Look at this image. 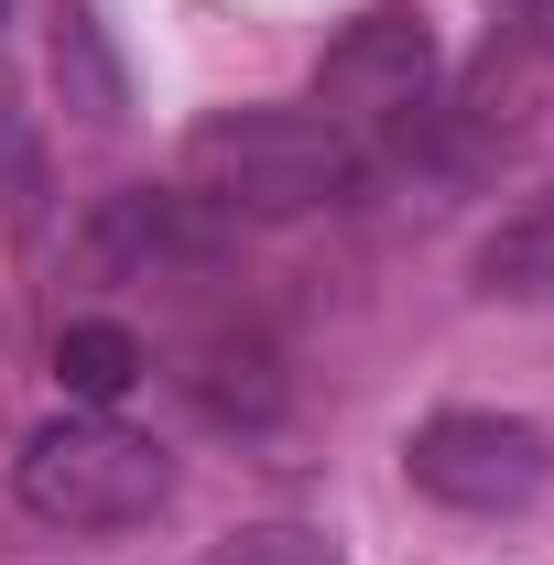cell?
I'll return each instance as SVG.
<instances>
[{
    "instance_id": "6da1fadb",
    "label": "cell",
    "mask_w": 554,
    "mask_h": 565,
    "mask_svg": "<svg viewBox=\"0 0 554 565\" xmlns=\"http://www.w3.org/2000/svg\"><path fill=\"white\" fill-rule=\"evenodd\" d=\"M370 152L338 131L327 109H217L185 131V196H207L217 217H305L359 196Z\"/></svg>"
},
{
    "instance_id": "7a4b0ae2",
    "label": "cell",
    "mask_w": 554,
    "mask_h": 565,
    "mask_svg": "<svg viewBox=\"0 0 554 565\" xmlns=\"http://www.w3.org/2000/svg\"><path fill=\"white\" fill-rule=\"evenodd\" d=\"M11 490L55 533H131V522H152L174 500V457L152 435H131V424H109V414H55V424L22 435Z\"/></svg>"
},
{
    "instance_id": "3957f363",
    "label": "cell",
    "mask_w": 554,
    "mask_h": 565,
    "mask_svg": "<svg viewBox=\"0 0 554 565\" xmlns=\"http://www.w3.org/2000/svg\"><path fill=\"white\" fill-rule=\"evenodd\" d=\"M403 479L435 511H468V522H511L554 490V435L522 414H479V403H446L403 435Z\"/></svg>"
},
{
    "instance_id": "277c9868",
    "label": "cell",
    "mask_w": 554,
    "mask_h": 565,
    "mask_svg": "<svg viewBox=\"0 0 554 565\" xmlns=\"http://www.w3.org/2000/svg\"><path fill=\"white\" fill-rule=\"evenodd\" d=\"M424 76H435V44H424L414 11H359L338 44H327V66H316V109L338 131L403 120V109H424Z\"/></svg>"
},
{
    "instance_id": "5b68a950",
    "label": "cell",
    "mask_w": 554,
    "mask_h": 565,
    "mask_svg": "<svg viewBox=\"0 0 554 565\" xmlns=\"http://www.w3.org/2000/svg\"><path fill=\"white\" fill-rule=\"evenodd\" d=\"M207 250H217V207H207V196H152V185H131V196L98 207V262H131V273H196Z\"/></svg>"
},
{
    "instance_id": "8992f818",
    "label": "cell",
    "mask_w": 554,
    "mask_h": 565,
    "mask_svg": "<svg viewBox=\"0 0 554 565\" xmlns=\"http://www.w3.org/2000/svg\"><path fill=\"white\" fill-rule=\"evenodd\" d=\"M141 370H152V359H141V338H131V327H109V316H76L66 338H55V381L76 392V414H109Z\"/></svg>"
},
{
    "instance_id": "52a82bcc",
    "label": "cell",
    "mask_w": 554,
    "mask_h": 565,
    "mask_svg": "<svg viewBox=\"0 0 554 565\" xmlns=\"http://www.w3.org/2000/svg\"><path fill=\"white\" fill-rule=\"evenodd\" d=\"M479 294H500V305H554V196L522 217H500L479 239Z\"/></svg>"
},
{
    "instance_id": "ba28073f",
    "label": "cell",
    "mask_w": 554,
    "mask_h": 565,
    "mask_svg": "<svg viewBox=\"0 0 554 565\" xmlns=\"http://www.w3.org/2000/svg\"><path fill=\"white\" fill-rule=\"evenodd\" d=\"M55 87L87 120H120V66H109V33H98L87 0H66V22H55Z\"/></svg>"
},
{
    "instance_id": "9c48e42d",
    "label": "cell",
    "mask_w": 554,
    "mask_h": 565,
    "mask_svg": "<svg viewBox=\"0 0 554 565\" xmlns=\"http://www.w3.org/2000/svg\"><path fill=\"white\" fill-rule=\"evenodd\" d=\"M207 565H348L316 522H239V533H217Z\"/></svg>"
},
{
    "instance_id": "30bf717a",
    "label": "cell",
    "mask_w": 554,
    "mask_h": 565,
    "mask_svg": "<svg viewBox=\"0 0 554 565\" xmlns=\"http://www.w3.org/2000/svg\"><path fill=\"white\" fill-rule=\"evenodd\" d=\"M0 11H11V0H0Z\"/></svg>"
}]
</instances>
